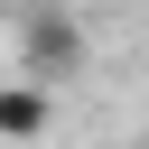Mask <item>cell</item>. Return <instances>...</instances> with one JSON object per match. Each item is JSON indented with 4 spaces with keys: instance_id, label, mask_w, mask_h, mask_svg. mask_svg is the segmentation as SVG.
I'll return each instance as SVG.
<instances>
[{
    "instance_id": "1",
    "label": "cell",
    "mask_w": 149,
    "mask_h": 149,
    "mask_svg": "<svg viewBox=\"0 0 149 149\" xmlns=\"http://www.w3.org/2000/svg\"><path fill=\"white\" fill-rule=\"evenodd\" d=\"M84 56H93V37H84V19H65V9H28L19 19V84H65V74H84Z\"/></svg>"
},
{
    "instance_id": "2",
    "label": "cell",
    "mask_w": 149,
    "mask_h": 149,
    "mask_svg": "<svg viewBox=\"0 0 149 149\" xmlns=\"http://www.w3.org/2000/svg\"><path fill=\"white\" fill-rule=\"evenodd\" d=\"M37 130H47V93L9 74V84H0V140H37Z\"/></svg>"
}]
</instances>
